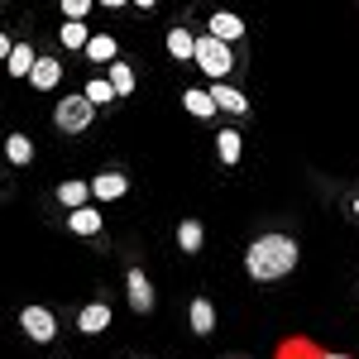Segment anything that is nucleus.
I'll use <instances>...</instances> for the list:
<instances>
[{"instance_id":"nucleus-18","label":"nucleus","mask_w":359,"mask_h":359,"mask_svg":"<svg viewBox=\"0 0 359 359\" xmlns=\"http://www.w3.org/2000/svg\"><path fill=\"white\" fill-rule=\"evenodd\" d=\"M182 106H187V115H201V120H211V115H216L211 91H187V96H182Z\"/></svg>"},{"instance_id":"nucleus-1","label":"nucleus","mask_w":359,"mask_h":359,"mask_svg":"<svg viewBox=\"0 0 359 359\" xmlns=\"http://www.w3.org/2000/svg\"><path fill=\"white\" fill-rule=\"evenodd\" d=\"M245 269L254 283H283L297 269V240L292 235H259L245 254Z\"/></svg>"},{"instance_id":"nucleus-26","label":"nucleus","mask_w":359,"mask_h":359,"mask_svg":"<svg viewBox=\"0 0 359 359\" xmlns=\"http://www.w3.org/2000/svg\"><path fill=\"white\" fill-rule=\"evenodd\" d=\"M355 216H359V196H355Z\"/></svg>"},{"instance_id":"nucleus-25","label":"nucleus","mask_w":359,"mask_h":359,"mask_svg":"<svg viewBox=\"0 0 359 359\" xmlns=\"http://www.w3.org/2000/svg\"><path fill=\"white\" fill-rule=\"evenodd\" d=\"M297 350H302L306 359H350V355H321V350H311V345H302V340H297ZM283 359H287V355H283Z\"/></svg>"},{"instance_id":"nucleus-15","label":"nucleus","mask_w":359,"mask_h":359,"mask_svg":"<svg viewBox=\"0 0 359 359\" xmlns=\"http://www.w3.org/2000/svg\"><path fill=\"white\" fill-rule=\"evenodd\" d=\"M72 230H77V235H101V211H96V206H82V211H72Z\"/></svg>"},{"instance_id":"nucleus-4","label":"nucleus","mask_w":359,"mask_h":359,"mask_svg":"<svg viewBox=\"0 0 359 359\" xmlns=\"http://www.w3.org/2000/svg\"><path fill=\"white\" fill-rule=\"evenodd\" d=\"M20 326H25V335L39 340V345H48V340L57 335V321H53L48 306H25V311H20Z\"/></svg>"},{"instance_id":"nucleus-8","label":"nucleus","mask_w":359,"mask_h":359,"mask_svg":"<svg viewBox=\"0 0 359 359\" xmlns=\"http://www.w3.org/2000/svg\"><path fill=\"white\" fill-rule=\"evenodd\" d=\"M130 192V182H125V172H96L91 177V196L96 201H115V196Z\"/></svg>"},{"instance_id":"nucleus-16","label":"nucleus","mask_w":359,"mask_h":359,"mask_svg":"<svg viewBox=\"0 0 359 359\" xmlns=\"http://www.w3.org/2000/svg\"><path fill=\"white\" fill-rule=\"evenodd\" d=\"M168 53H172V57H196V34L172 29V34H168Z\"/></svg>"},{"instance_id":"nucleus-9","label":"nucleus","mask_w":359,"mask_h":359,"mask_svg":"<svg viewBox=\"0 0 359 359\" xmlns=\"http://www.w3.org/2000/svg\"><path fill=\"white\" fill-rule=\"evenodd\" d=\"M77 326H82L86 335H101L106 326H111V306H106V302H91V306H82V316H77Z\"/></svg>"},{"instance_id":"nucleus-22","label":"nucleus","mask_w":359,"mask_h":359,"mask_svg":"<svg viewBox=\"0 0 359 359\" xmlns=\"http://www.w3.org/2000/svg\"><path fill=\"white\" fill-rule=\"evenodd\" d=\"M111 86H115V96H130V91H135V72H130V62H111Z\"/></svg>"},{"instance_id":"nucleus-5","label":"nucleus","mask_w":359,"mask_h":359,"mask_svg":"<svg viewBox=\"0 0 359 359\" xmlns=\"http://www.w3.org/2000/svg\"><path fill=\"white\" fill-rule=\"evenodd\" d=\"M206 34H211V39H221V43H235V39H245V20H240V15H230V10H216V15L206 20Z\"/></svg>"},{"instance_id":"nucleus-7","label":"nucleus","mask_w":359,"mask_h":359,"mask_svg":"<svg viewBox=\"0 0 359 359\" xmlns=\"http://www.w3.org/2000/svg\"><path fill=\"white\" fill-rule=\"evenodd\" d=\"M125 287H130V306H135V311H154V287H149L144 269H130V273H125Z\"/></svg>"},{"instance_id":"nucleus-13","label":"nucleus","mask_w":359,"mask_h":359,"mask_svg":"<svg viewBox=\"0 0 359 359\" xmlns=\"http://www.w3.org/2000/svg\"><path fill=\"white\" fill-rule=\"evenodd\" d=\"M201 240H206L201 221H182V225H177V249H182V254H196V249H201Z\"/></svg>"},{"instance_id":"nucleus-20","label":"nucleus","mask_w":359,"mask_h":359,"mask_svg":"<svg viewBox=\"0 0 359 359\" xmlns=\"http://www.w3.org/2000/svg\"><path fill=\"white\" fill-rule=\"evenodd\" d=\"M86 57H91V62H115V39L111 34H96V39L86 43Z\"/></svg>"},{"instance_id":"nucleus-21","label":"nucleus","mask_w":359,"mask_h":359,"mask_svg":"<svg viewBox=\"0 0 359 359\" xmlns=\"http://www.w3.org/2000/svg\"><path fill=\"white\" fill-rule=\"evenodd\" d=\"M91 106H106V101H115V86H111V77H96V82H86V91H82Z\"/></svg>"},{"instance_id":"nucleus-17","label":"nucleus","mask_w":359,"mask_h":359,"mask_svg":"<svg viewBox=\"0 0 359 359\" xmlns=\"http://www.w3.org/2000/svg\"><path fill=\"white\" fill-rule=\"evenodd\" d=\"M5 158H10L15 168H25L29 158H34V144H29L25 135H10V139H5Z\"/></svg>"},{"instance_id":"nucleus-11","label":"nucleus","mask_w":359,"mask_h":359,"mask_svg":"<svg viewBox=\"0 0 359 359\" xmlns=\"http://www.w3.org/2000/svg\"><path fill=\"white\" fill-rule=\"evenodd\" d=\"M39 57H43V53H34L29 43H15V53L5 57V62H10V77H34V67H39Z\"/></svg>"},{"instance_id":"nucleus-12","label":"nucleus","mask_w":359,"mask_h":359,"mask_svg":"<svg viewBox=\"0 0 359 359\" xmlns=\"http://www.w3.org/2000/svg\"><path fill=\"white\" fill-rule=\"evenodd\" d=\"M192 331L196 335H211V331H216V306L206 302V297H196V302H192Z\"/></svg>"},{"instance_id":"nucleus-19","label":"nucleus","mask_w":359,"mask_h":359,"mask_svg":"<svg viewBox=\"0 0 359 359\" xmlns=\"http://www.w3.org/2000/svg\"><path fill=\"white\" fill-rule=\"evenodd\" d=\"M216 154H221V163H240V130H221V139H216Z\"/></svg>"},{"instance_id":"nucleus-3","label":"nucleus","mask_w":359,"mask_h":359,"mask_svg":"<svg viewBox=\"0 0 359 359\" xmlns=\"http://www.w3.org/2000/svg\"><path fill=\"white\" fill-rule=\"evenodd\" d=\"M196 62L206 67V77H230V67H235V53H230V43H221V39H211V34H201L196 39Z\"/></svg>"},{"instance_id":"nucleus-14","label":"nucleus","mask_w":359,"mask_h":359,"mask_svg":"<svg viewBox=\"0 0 359 359\" xmlns=\"http://www.w3.org/2000/svg\"><path fill=\"white\" fill-rule=\"evenodd\" d=\"M57 201L72 206V211H82L86 201H91V187H86V182H62V187H57Z\"/></svg>"},{"instance_id":"nucleus-23","label":"nucleus","mask_w":359,"mask_h":359,"mask_svg":"<svg viewBox=\"0 0 359 359\" xmlns=\"http://www.w3.org/2000/svg\"><path fill=\"white\" fill-rule=\"evenodd\" d=\"M91 43V34H86V25H62V48H82Z\"/></svg>"},{"instance_id":"nucleus-2","label":"nucleus","mask_w":359,"mask_h":359,"mask_svg":"<svg viewBox=\"0 0 359 359\" xmlns=\"http://www.w3.org/2000/svg\"><path fill=\"white\" fill-rule=\"evenodd\" d=\"M91 115H96V106L86 96H62L53 111V125L62 135H82V130H91Z\"/></svg>"},{"instance_id":"nucleus-6","label":"nucleus","mask_w":359,"mask_h":359,"mask_svg":"<svg viewBox=\"0 0 359 359\" xmlns=\"http://www.w3.org/2000/svg\"><path fill=\"white\" fill-rule=\"evenodd\" d=\"M211 101H216V111H225V115H240V120L249 115L245 91H235V86H225V82H216V86H211Z\"/></svg>"},{"instance_id":"nucleus-10","label":"nucleus","mask_w":359,"mask_h":359,"mask_svg":"<svg viewBox=\"0 0 359 359\" xmlns=\"http://www.w3.org/2000/svg\"><path fill=\"white\" fill-rule=\"evenodd\" d=\"M29 82L39 86V91H53L57 82H62V62H57V57H39V67H34V77H29Z\"/></svg>"},{"instance_id":"nucleus-24","label":"nucleus","mask_w":359,"mask_h":359,"mask_svg":"<svg viewBox=\"0 0 359 359\" xmlns=\"http://www.w3.org/2000/svg\"><path fill=\"white\" fill-rule=\"evenodd\" d=\"M62 15H67V25H82V15H91V5L86 0H62Z\"/></svg>"}]
</instances>
